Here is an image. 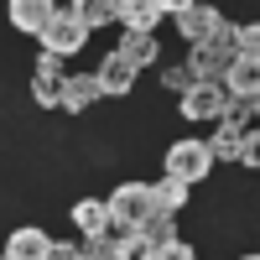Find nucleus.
Wrapping results in <instances>:
<instances>
[{
    "mask_svg": "<svg viewBox=\"0 0 260 260\" xmlns=\"http://www.w3.org/2000/svg\"><path fill=\"white\" fill-rule=\"evenodd\" d=\"M213 172V151H208V141H172L167 146V177H177V182H203Z\"/></svg>",
    "mask_w": 260,
    "mask_h": 260,
    "instance_id": "1",
    "label": "nucleus"
},
{
    "mask_svg": "<svg viewBox=\"0 0 260 260\" xmlns=\"http://www.w3.org/2000/svg\"><path fill=\"white\" fill-rule=\"evenodd\" d=\"M224 104H229V89L219 78H198L192 89L182 94V115L192 125H208V120H224Z\"/></svg>",
    "mask_w": 260,
    "mask_h": 260,
    "instance_id": "2",
    "label": "nucleus"
},
{
    "mask_svg": "<svg viewBox=\"0 0 260 260\" xmlns=\"http://www.w3.org/2000/svg\"><path fill=\"white\" fill-rule=\"evenodd\" d=\"M104 208H110V219H120V224L136 229L146 213H156V203H151V182H120Z\"/></svg>",
    "mask_w": 260,
    "mask_h": 260,
    "instance_id": "3",
    "label": "nucleus"
},
{
    "mask_svg": "<svg viewBox=\"0 0 260 260\" xmlns=\"http://www.w3.org/2000/svg\"><path fill=\"white\" fill-rule=\"evenodd\" d=\"M83 42H89V26L73 16V11H57L52 21H47V31H42V52H52V57H68V52H78Z\"/></svg>",
    "mask_w": 260,
    "mask_h": 260,
    "instance_id": "4",
    "label": "nucleus"
},
{
    "mask_svg": "<svg viewBox=\"0 0 260 260\" xmlns=\"http://www.w3.org/2000/svg\"><path fill=\"white\" fill-rule=\"evenodd\" d=\"M172 21H177V37L182 42H208V37H219V26H224V16L213 11L208 0H187Z\"/></svg>",
    "mask_w": 260,
    "mask_h": 260,
    "instance_id": "5",
    "label": "nucleus"
},
{
    "mask_svg": "<svg viewBox=\"0 0 260 260\" xmlns=\"http://www.w3.org/2000/svg\"><path fill=\"white\" fill-rule=\"evenodd\" d=\"M62 57H52V52H42L37 57V78H31V94H37V104L42 110H57L62 104Z\"/></svg>",
    "mask_w": 260,
    "mask_h": 260,
    "instance_id": "6",
    "label": "nucleus"
},
{
    "mask_svg": "<svg viewBox=\"0 0 260 260\" xmlns=\"http://www.w3.org/2000/svg\"><path fill=\"white\" fill-rule=\"evenodd\" d=\"M229 62H234V52L224 47L219 37H208V42H192V57H187V68L198 73V78H224V73H229Z\"/></svg>",
    "mask_w": 260,
    "mask_h": 260,
    "instance_id": "7",
    "label": "nucleus"
},
{
    "mask_svg": "<svg viewBox=\"0 0 260 260\" xmlns=\"http://www.w3.org/2000/svg\"><path fill=\"white\" fill-rule=\"evenodd\" d=\"M52 16H57L52 0H11V26H16V31H26V37H42Z\"/></svg>",
    "mask_w": 260,
    "mask_h": 260,
    "instance_id": "8",
    "label": "nucleus"
},
{
    "mask_svg": "<svg viewBox=\"0 0 260 260\" xmlns=\"http://www.w3.org/2000/svg\"><path fill=\"white\" fill-rule=\"evenodd\" d=\"M136 73H141V68H136V62H130V57H125L120 47H115L110 57L99 62V73H94V78H99V89H104V94H130Z\"/></svg>",
    "mask_w": 260,
    "mask_h": 260,
    "instance_id": "9",
    "label": "nucleus"
},
{
    "mask_svg": "<svg viewBox=\"0 0 260 260\" xmlns=\"http://www.w3.org/2000/svg\"><path fill=\"white\" fill-rule=\"evenodd\" d=\"M94 99H104L99 78H94V73H78V78H62V104H57V110H68V115H83Z\"/></svg>",
    "mask_w": 260,
    "mask_h": 260,
    "instance_id": "10",
    "label": "nucleus"
},
{
    "mask_svg": "<svg viewBox=\"0 0 260 260\" xmlns=\"http://www.w3.org/2000/svg\"><path fill=\"white\" fill-rule=\"evenodd\" d=\"M0 255H6V260H47V255H52V240H47L42 229H16Z\"/></svg>",
    "mask_w": 260,
    "mask_h": 260,
    "instance_id": "11",
    "label": "nucleus"
},
{
    "mask_svg": "<svg viewBox=\"0 0 260 260\" xmlns=\"http://www.w3.org/2000/svg\"><path fill=\"white\" fill-rule=\"evenodd\" d=\"M115 21L125 31H156V21H161V11H156V0H120V11H115Z\"/></svg>",
    "mask_w": 260,
    "mask_h": 260,
    "instance_id": "12",
    "label": "nucleus"
},
{
    "mask_svg": "<svg viewBox=\"0 0 260 260\" xmlns=\"http://www.w3.org/2000/svg\"><path fill=\"white\" fill-rule=\"evenodd\" d=\"M151 203H156V213H177L187 208V182H177V177H161V182H151Z\"/></svg>",
    "mask_w": 260,
    "mask_h": 260,
    "instance_id": "13",
    "label": "nucleus"
},
{
    "mask_svg": "<svg viewBox=\"0 0 260 260\" xmlns=\"http://www.w3.org/2000/svg\"><path fill=\"white\" fill-rule=\"evenodd\" d=\"M78 21H83V26H110V21H115V11H120V0H73V6H68Z\"/></svg>",
    "mask_w": 260,
    "mask_h": 260,
    "instance_id": "14",
    "label": "nucleus"
},
{
    "mask_svg": "<svg viewBox=\"0 0 260 260\" xmlns=\"http://www.w3.org/2000/svg\"><path fill=\"white\" fill-rule=\"evenodd\" d=\"M130 62H136V68H151V62L161 57V47H156V37L151 31H125V47H120Z\"/></svg>",
    "mask_w": 260,
    "mask_h": 260,
    "instance_id": "15",
    "label": "nucleus"
},
{
    "mask_svg": "<svg viewBox=\"0 0 260 260\" xmlns=\"http://www.w3.org/2000/svg\"><path fill=\"white\" fill-rule=\"evenodd\" d=\"M73 224H78V229L94 240V234H99L104 224H110V208H104L99 198H78V203H73Z\"/></svg>",
    "mask_w": 260,
    "mask_h": 260,
    "instance_id": "16",
    "label": "nucleus"
},
{
    "mask_svg": "<svg viewBox=\"0 0 260 260\" xmlns=\"http://www.w3.org/2000/svg\"><path fill=\"white\" fill-rule=\"evenodd\" d=\"M240 136H245L240 125H219V130H213V141H208L213 161H234V156H240Z\"/></svg>",
    "mask_w": 260,
    "mask_h": 260,
    "instance_id": "17",
    "label": "nucleus"
},
{
    "mask_svg": "<svg viewBox=\"0 0 260 260\" xmlns=\"http://www.w3.org/2000/svg\"><path fill=\"white\" fill-rule=\"evenodd\" d=\"M255 110H260V94H229V104H224V125H250L255 120Z\"/></svg>",
    "mask_w": 260,
    "mask_h": 260,
    "instance_id": "18",
    "label": "nucleus"
},
{
    "mask_svg": "<svg viewBox=\"0 0 260 260\" xmlns=\"http://www.w3.org/2000/svg\"><path fill=\"white\" fill-rule=\"evenodd\" d=\"M192 83H198V73H192L187 62H177V68H161V89H167V94H177V99H182Z\"/></svg>",
    "mask_w": 260,
    "mask_h": 260,
    "instance_id": "19",
    "label": "nucleus"
},
{
    "mask_svg": "<svg viewBox=\"0 0 260 260\" xmlns=\"http://www.w3.org/2000/svg\"><path fill=\"white\" fill-rule=\"evenodd\" d=\"M240 167H260V136L245 125V136H240V156H234Z\"/></svg>",
    "mask_w": 260,
    "mask_h": 260,
    "instance_id": "20",
    "label": "nucleus"
},
{
    "mask_svg": "<svg viewBox=\"0 0 260 260\" xmlns=\"http://www.w3.org/2000/svg\"><path fill=\"white\" fill-rule=\"evenodd\" d=\"M83 255H89V234L73 240V245H52V260H83Z\"/></svg>",
    "mask_w": 260,
    "mask_h": 260,
    "instance_id": "21",
    "label": "nucleus"
},
{
    "mask_svg": "<svg viewBox=\"0 0 260 260\" xmlns=\"http://www.w3.org/2000/svg\"><path fill=\"white\" fill-rule=\"evenodd\" d=\"M182 6H187V0H156V11H161V16H177Z\"/></svg>",
    "mask_w": 260,
    "mask_h": 260,
    "instance_id": "22",
    "label": "nucleus"
}]
</instances>
